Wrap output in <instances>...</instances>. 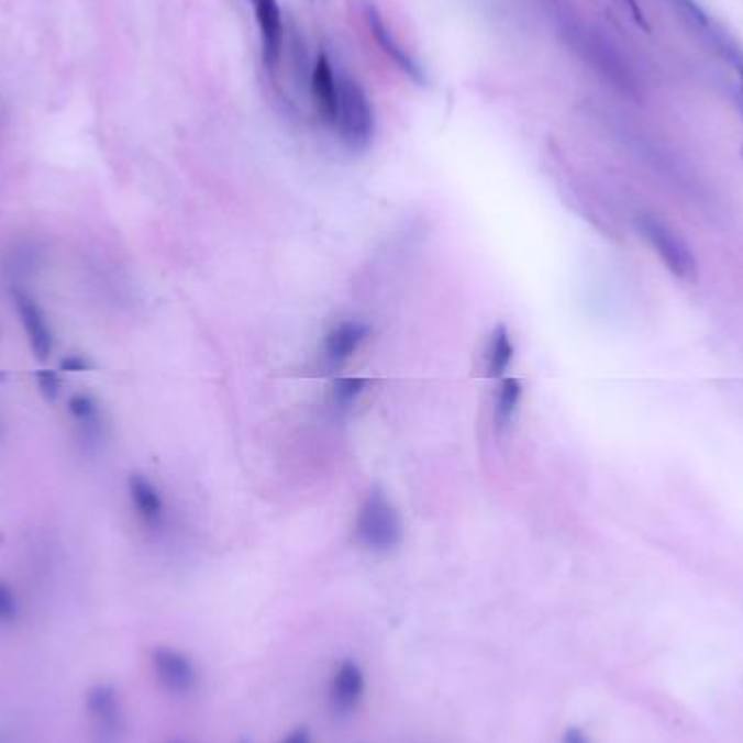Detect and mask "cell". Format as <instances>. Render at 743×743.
Here are the masks:
<instances>
[{
    "label": "cell",
    "instance_id": "cell-3",
    "mask_svg": "<svg viewBox=\"0 0 743 743\" xmlns=\"http://www.w3.org/2000/svg\"><path fill=\"white\" fill-rule=\"evenodd\" d=\"M635 229L637 233L651 244L652 251L658 255L663 266L685 282H694L698 279V259L689 244L663 220L654 218L651 213H637L635 215Z\"/></svg>",
    "mask_w": 743,
    "mask_h": 743
},
{
    "label": "cell",
    "instance_id": "cell-24",
    "mask_svg": "<svg viewBox=\"0 0 743 743\" xmlns=\"http://www.w3.org/2000/svg\"><path fill=\"white\" fill-rule=\"evenodd\" d=\"M279 743H313V735L307 727H296Z\"/></svg>",
    "mask_w": 743,
    "mask_h": 743
},
{
    "label": "cell",
    "instance_id": "cell-20",
    "mask_svg": "<svg viewBox=\"0 0 743 743\" xmlns=\"http://www.w3.org/2000/svg\"><path fill=\"white\" fill-rule=\"evenodd\" d=\"M35 380H37V387H40L42 396L48 402H55L62 396V378H59L57 372L40 370L35 374Z\"/></svg>",
    "mask_w": 743,
    "mask_h": 743
},
{
    "label": "cell",
    "instance_id": "cell-5",
    "mask_svg": "<svg viewBox=\"0 0 743 743\" xmlns=\"http://www.w3.org/2000/svg\"><path fill=\"white\" fill-rule=\"evenodd\" d=\"M151 667L159 685L170 694H189L198 685V667L184 651L159 646L151 652Z\"/></svg>",
    "mask_w": 743,
    "mask_h": 743
},
{
    "label": "cell",
    "instance_id": "cell-8",
    "mask_svg": "<svg viewBox=\"0 0 743 743\" xmlns=\"http://www.w3.org/2000/svg\"><path fill=\"white\" fill-rule=\"evenodd\" d=\"M255 11V20L259 26L262 40V59L266 70L273 75L277 73L285 44V24H282V9L279 0H248Z\"/></svg>",
    "mask_w": 743,
    "mask_h": 743
},
{
    "label": "cell",
    "instance_id": "cell-17",
    "mask_svg": "<svg viewBox=\"0 0 743 743\" xmlns=\"http://www.w3.org/2000/svg\"><path fill=\"white\" fill-rule=\"evenodd\" d=\"M366 387H368L366 378H357V376L337 378L331 387V400L337 409H351L362 398Z\"/></svg>",
    "mask_w": 743,
    "mask_h": 743
},
{
    "label": "cell",
    "instance_id": "cell-16",
    "mask_svg": "<svg viewBox=\"0 0 743 743\" xmlns=\"http://www.w3.org/2000/svg\"><path fill=\"white\" fill-rule=\"evenodd\" d=\"M522 393L524 389L518 378H502L498 393H496V407H494V424L500 433H504L513 424L520 402H522Z\"/></svg>",
    "mask_w": 743,
    "mask_h": 743
},
{
    "label": "cell",
    "instance_id": "cell-21",
    "mask_svg": "<svg viewBox=\"0 0 743 743\" xmlns=\"http://www.w3.org/2000/svg\"><path fill=\"white\" fill-rule=\"evenodd\" d=\"M62 372H90L93 370V364L86 355H68L59 364Z\"/></svg>",
    "mask_w": 743,
    "mask_h": 743
},
{
    "label": "cell",
    "instance_id": "cell-9",
    "mask_svg": "<svg viewBox=\"0 0 743 743\" xmlns=\"http://www.w3.org/2000/svg\"><path fill=\"white\" fill-rule=\"evenodd\" d=\"M366 689H368V680H366L364 667L357 661L346 658L331 674L329 702L335 711H342V713L353 711L364 700Z\"/></svg>",
    "mask_w": 743,
    "mask_h": 743
},
{
    "label": "cell",
    "instance_id": "cell-6",
    "mask_svg": "<svg viewBox=\"0 0 743 743\" xmlns=\"http://www.w3.org/2000/svg\"><path fill=\"white\" fill-rule=\"evenodd\" d=\"M11 298H13V304H15V311L20 315V322H22V329L26 333L31 351L40 359H46L55 348V333L48 324L44 309L40 307V302L31 293H26L20 287H15L11 291Z\"/></svg>",
    "mask_w": 743,
    "mask_h": 743
},
{
    "label": "cell",
    "instance_id": "cell-15",
    "mask_svg": "<svg viewBox=\"0 0 743 743\" xmlns=\"http://www.w3.org/2000/svg\"><path fill=\"white\" fill-rule=\"evenodd\" d=\"M513 355H515V346H513L511 333L504 324H498L491 331L487 348H485V372H487V376H491V378L504 376L509 366H511V362H513Z\"/></svg>",
    "mask_w": 743,
    "mask_h": 743
},
{
    "label": "cell",
    "instance_id": "cell-23",
    "mask_svg": "<svg viewBox=\"0 0 743 743\" xmlns=\"http://www.w3.org/2000/svg\"><path fill=\"white\" fill-rule=\"evenodd\" d=\"M561 743H594V740L589 738L587 731L578 729V727H569L565 729V733L561 735Z\"/></svg>",
    "mask_w": 743,
    "mask_h": 743
},
{
    "label": "cell",
    "instance_id": "cell-12",
    "mask_svg": "<svg viewBox=\"0 0 743 743\" xmlns=\"http://www.w3.org/2000/svg\"><path fill=\"white\" fill-rule=\"evenodd\" d=\"M68 413L77 426L79 440L86 448H98L104 440L102 407L90 393H73L68 400Z\"/></svg>",
    "mask_w": 743,
    "mask_h": 743
},
{
    "label": "cell",
    "instance_id": "cell-22",
    "mask_svg": "<svg viewBox=\"0 0 743 743\" xmlns=\"http://www.w3.org/2000/svg\"><path fill=\"white\" fill-rule=\"evenodd\" d=\"M626 9H629V13H631V18L646 31V33H651V24H648V20H646V13H644V9L640 7V2L637 0H620Z\"/></svg>",
    "mask_w": 743,
    "mask_h": 743
},
{
    "label": "cell",
    "instance_id": "cell-19",
    "mask_svg": "<svg viewBox=\"0 0 743 743\" xmlns=\"http://www.w3.org/2000/svg\"><path fill=\"white\" fill-rule=\"evenodd\" d=\"M20 618V600L13 587L0 578V624H13Z\"/></svg>",
    "mask_w": 743,
    "mask_h": 743
},
{
    "label": "cell",
    "instance_id": "cell-25",
    "mask_svg": "<svg viewBox=\"0 0 743 743\" xmlns=\"http://www.w3.org/2000/svg\"><path fill=\"white\" fill-rule=\"evenodd\" d=\"M733 98H735V107H738V111H740L743 120V92L738 90V92L733 93Z\"/></svg>",
    "mask_w": 743,
    "mask_h": 743
},
{
    "label": "cell",
    "instance_id": "cell-7",
    "mask_svg": "<svg viewBox=\"0 0 743 743\" xmlns=\"http://www.w3.org/2000/svg\"><path fill=\"white\" fill-rule=\"evenodd\" d=\"M370 335V326L362 320H344L337 322L326 335L322 344V362L329 370L342 368L355 353L364 346Z\"/></svg>",
    "mask_w": 743,
    "mask_h": 743
},
{
    "label": "cell",
    "instance_id": "cell-10",
    "mask_svg": "<svg viewBox=\"0 0 743 743\" xmlns=\"http://www.w3.org/2000/svg\"><path fill=\"white\" fill-rule=\"evenodd\" d=\"M126 485H129L131 504L140 522L151 531H159L166 524V515H168V507H166V500L159 487L148 476L137 474V472L129 476Z\"/></svg>",
    "mask_w": 743,
    "mask_h": 743
},
{
    "label": "cell",
    "instance_id": "cell-2",
    "mask_svg": "<svg viewBox=\"0 0 743 743\" xmlns=\"http://www.w3.org/2000/svg\"><path fill=\"white\" fill-rule=\"evenodd\" d=\"M357 540L372 553H391L402 542V520L380 487H372L370 494L359 507L357 515Z\"/></svg>",
    "mask_w": 743,
    "mask_h": 743
},
{
    "label": "cell",
    "instance_id": "cell-13",
    "mask_svg": "<svg viewBox=\"0 0 743 743\" xmlns=\"http://www.w3.org/2000/svg\"><path fill=\"white\" fill-rule=\"evenodd\" d=\"M88 713L92 718L93 727L98 733L107 740H113L120 735L124 727L122 705L113 687L98 685L88 694Z\"/></svg>",
    "mask_w": 743,
    "mask_h": 743
},
{
    "label": "cell",
    "instance_id": "cell-14",
    "mask_svg": "<svg viewBox=\"0 0 743 743\" xmlns=\"http://www.w3.org/2000/svg\"><path fill=\"white\" fill-rule=\"evenodd\" d=\"M700 40L727 64L733 68L738 81H740V92H743V44L720 22L711 20V24L700 33Z\"/></svg>",
    "mask_w": 743,
    "mask_h": 743
},
{
    "label": "cell",
    "instance_id": "cell-11",
    "mask_svg": "<svg viewBox=\"0 0 743 743\" xmlns=\"http://www.w3.org/2000/svg\"><path fill=\"white\" fill-rule=\"evenodd\" d=\"M311 98L313 107L324 124L333 129L337 118V98H340V84L337 73L329 59L326 53H320L311 73Z\"/></svg>",
    "mask_w": 743,
    "mask_h": 743
},
{
    "label": "cell",
    "instance_id": "cell-4",
    "mask_svg": "<svg viewBox=\"0 0 743 743\" xmlns=\"http://www.w3.org/2000/svg\"><path fill=\"white\" fill-rule=\"evenodd\" d=\"M362 11H364V20H366V26L370 31L376 46L382 51V55L404 75L409 77L413 84L418 86H424L426 84V77H424V68L409 55V51H404V46L393 37L391 29L387 26V22L382 20L380 11L376 9V4L370 2V0H364L362 2Z\"/></svg>",
    "mask_w": 743,
    "mask_h": 743
},
{
    "label": "cell",
    "instance_id": "cell-26",
    "mask_svg": "<svg viewBox=\"0 0 743 743\" xmlns=\"http://www.w3.org/2000/svg\"><path fill=\"white\" fill-rule=\"evenodd\" d=\"M166 743H189V742H186V740H170V742Z\"/></svg>",
    "mask_w": 743,
    "mask_h": 743
},
{
    "label": "cell",
    "instance_id": "cell-18",
    "mask_svg": "<svg viewBox=\"0 0 743 743\" xmlns=\"http://www.w3.org/2000/svg\"><path fill=\"white\" fill-rule=\"evenodd\" d=\"M672 9L678 13V18L698 35L711 24V15L696 2V0H667Z\"/></svg>",
    "mask_w": 743,
    "mask_h": 743
},
{
    "label": "cell",
    "instance_id": "cell-1",
    "mask_svg": "<svg viewBox=\"0 0 743 743\" xmlns=\"http://www.w3.org/2000/svg\"><path fill=\"white\" fill-rule=\"evenodd\" d=\"M340 98L333 131L353 153H366L374 140V107L366 90L346 73H337Z\"/></svg>",
    "mask_w": 743,
    "mask_h": 743
}]
</instances>
